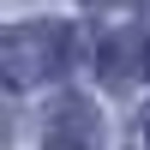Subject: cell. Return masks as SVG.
<instances>
[{
  "mask_svg": "<svg viewBox=\"0 0 150 150\" xmlns=\"http://www.w3.org/2000/svg\"><path fill=\"white\" fill-rule=\"evenodd\" d=\"M90 6H102V0H90Z\"/></svg>",
  "mask_w": 150,
  "mask_h": 150,
  "instance_id": "cell-4",
  "label": "cell"
},
{
  "mask_svg": "<svg viewBox=\"0 0 150 150\" xmlns=\"http://www.w3.org/2000/svg\"><path fill=\"white\" fill-rule=\"evenodd\" d=\"M42 150H102V120L84 96H60L42 120Z\"/></svg>",
  "mask_w": 150,
  "mask_h": 150,
  "instance_id": "cell-2",
  "label": "cell"
},
{
  "mask_svg": "<svg viewBox=\"0 0 150 150\" xmlns=\"http://www.w3.org/2000/svg\"><path fill=\"white\" fill-rule=\"evenodd\" d=\"M66 42H72L66 24H48V18H36V24H12V30L0 36V66H6V84H12V90H36L48 72H60V66L72 60Z\"/></svg>",
  "mask_w": 150,
  "mask_h": 150,
  "instance_id": "cell-1",
  "label": "cell"
},
{
  "mask_svg": "<svg viewBox=\"0 0 150 150\" xmlns=\"http://www.w3.org/2000/svg\"><path fill=\"white\" fill-rule=\"evenodd\" d=\"M138 138H144V150H150V108H144V120H138Z\"/></svg>",
  "mask_w": 150,
  "mask_h": 150,
  "instance_id": "cell-3",
  "label": "cell"
}]
</instances>
